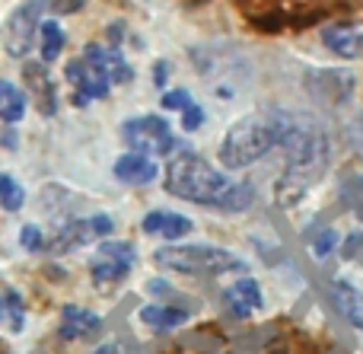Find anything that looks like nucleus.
Segmentation results:
<instances>
[{"instance_id":"6","label":"nucleus","mask_w":363,"mask_h":354,"mask_svg":"<svg viewBox=\"0 0 363 354\" xmlns=\"http://www.w3.org/2000/svg\"><path fill=\"white\" fill-rule=\"evenodd\" d=\"M121 134H125L128 147L134 153H147V157H166L179 144L169 121L160 118V115H138V118L125 121Z\"/></svg>"},{"instance_id":"22","label":"nucleus","mask_w":363,"mask_h":354,"mask_svg":"<svg viewBox=\"0 0 363 354\" xmlns=\"http://www.w3.org/2000/svg\"><path fill=\"white\" fill-rule=\"evenodd\" d=\"M0 326L10 332H19L26 326L23 300H19L16 291H0Z\"/></svg>"},{"instance_id":"25","label":"nucleus","mask_w":363,"mask_h":354,"mask_svg":"<svg viewBox=\"0 0 363 354\" xmlns=\"http://www.w3.org/2000/svg\"><path fill=\"white\" fill-rule=\"evenodd\" d=\"M335 246H338V233H335V230H322L319 240H313V253L319 255V259H325Z\"/></svg>"},{"instance_id":"24","label":"nucleus","mask_w":363,"mask_h":354,"mask_svg":"<svg viewBox=\"0 0 363 354\" xmlns=\"http://www.w3.org/2000/svg\"><path fill=\"white\" fill-rule=\"evenodd\" d=\"M19 243H23V249H29V253H38V249L45 246L42 230H38L35 223H26V227L19 230Z\"/></svg>"},{"instance_id":"5","label":"nucleus","mask_w":363,"mask_h":354,"mask_svg":"<svg viewBox=\"0 0 363 354\" xmlns=\"http://www.w3.org/2000/svg\"><path fill=\"white\" fill-rule=\"evenodd\" d=\"M42 13H45V0H23V4L6 16L0 38H4V51L10 57L23 61V57L35 48L38 29H42Z\"/></svg>"},{"instance_id":"29","label":"nucleus","mask_w":363,"mask_h":354,"mask_svg":"<svg viewBox=\"0 0 363 354\" xmlns=\"http://www.w3.org/2000/svg\"><path fill=\"white\" fill-rule=\"evenodd\" d=\"M89 354H134V351L128 348L125 342H106V345H99V348L89 351Z\"/></svg>"},{"instance_id":"26","label":"nucleus","mask_w":363,"mask_h":354,"mask_svg":"<svg viewBox=\"0 0 363 354\" xmlns=\"http://www.w3.org/2000/svg\"><path fill=\"white\" fill-rule=\"evenodd\" d=\"M201 125H204V109L191 102V106L182 112V128H185V131H198Z\"/></svg>"},{"instance_id":"17","label":"nucleus","mask_w":363,"mask_h":354,"mask_svg":"<svg viewBox=\"0 0 363 354\" xmlns=\"http://www.w3.org/2000/svg\"><path fill=\"white\" fill-rule=\"evenodd\" d=\"M332 294H335V304H338L341 316H345L354 329H363V287L351 284V281H335Z\"/></svg>"},{"instance_id":"14","label":"nucleus","mask_w":363,"mask_h":354,"mask_svg":"<svg viewBox=\"0 0 363 354\" xmlns=\"http://www.w3.org/2000/svg\"><path fill=\"white\" fill-rule=\"evenodd\" d=\"M157 163H153V157H147V153H121L118 160H115V179L125 185H150L153 179H157Z\"/></svg>"},{"instance_id":"15","label":"nucleus","mask_w":363,"mask_h":354,"mask_svg":"<svg viewBox=\"0 0 363 354\" xmlns=\"http://www.w3.org/2000/svg\"><path fill=\"white\" fill-rule=\"evenodd\" d=\"M140 227H144V233L163 236V240H182V236L191 233V221L176 214V211H150Z\"/></svg>"},{"instance_id":"32","label":"nucleus","mask_w":363,"mask_h":354,"mask_svg":"<svg viewBox=\"0 0 363 354\" xmlns=\"http://www.w3.org/2000/svg\"><path fill=\"white\" fill-rule=\"evenodd\" d=\"M13 185H16V182H13V179H10V176H6V172H0V198H4V195H6V192H10V189H13Z\"/></svg>"},{"instance_id":"10","label":"nucleus","mask_w":363,"mask_h":354,"mask_svg":"<svg viewBox=\"0 0 363 354\" xmlns=\"http://www.w3.org/2000/svg\"><path fill=\"white\" fill-rule=\"evenodd\" d=\"M131 262H134V246L131 243H102L96 259L89 262V275L99 284H112L131 275Z\"/></svg>"},{"instance_id":"18","label":"nucleus","mask_w":363,"mask_h":354,"mask_svg":"<svg viewBox=\"0 0 363 354\" xmlns=\"http://www.w3.org/2000/svg\"><path fill=\"white\" fill-rule=\"evenodd\" d=\"M83 55L93 57L96 64H102V67H106V74L112 77V83H131V80H134L131 64L125 61V55H121L118 48H102V45H86V51H83Z\"/></svg>"},{"instance_id":"21","label":"nucleus","mask_w":363,"mask_h":354,"mask_svg":"<svg viewBox=\"0 0 363 354\" xmlns=\"http://www.w3.org/2000/svg\"><path fill=\"white\" fill-rule=\"evenodd\" d=\"M38 51H42L45 64H51L64 51V29L55 23V19H45L42 29H38Z\"/></svg>"},{"instance_id":"2","label":"nucleus","mask_w":363,"mask_h":354,"mask_svg":"<svg viewBox=\"0 0 363 354\" xmlns=\"http://www.w3.org/2000/svg\"><path fill=\"white\" fill-rule=\"evenodd\" d=\"M284 179L277 182V195L284 204H294L303 198V192L325 172L328 160H332V140L328 131L309 115H296V112H284Z\"/></svg>"},{"instance_id":"28","label":"nucleus","mask_w":363,"mask_h":354,"mask_svg":"<svg viewBox=\"0 0 363 354\" xmlns=\"http://www.w3.org/2000/svg\"><path fill=\"white\" fill-rule=\"evenodd\" d=\"M23 201H26V192H23V185H13V189L6 192L4 198H0V204H4V211H19V208H23Z\"/></svg>"},{"instance_id":"3","label":"nucleus","mask_w":363,"mask_h":354,"mask_svg":"<svg viewBox=\"0 0 363 354\" xmlns=\"http://www.w3.org/2000/svg\"><path fill=\"white\" fill-rule=\"evenodd\" d=\"M284 138V109H268V112H252L233 121L230 131L220 140V163L226 170H245L258 163L264 153L281 147Z\"/></svg>"},{"instance_id":"23","label":"nucleus","mask_w":363,"mask_h":354,"mask_svg":"<svg viewBox=\"0 0 363 354\" xmlns=\"http://www.w3.org/2000/svg\"><path fill=\"white\" fill-rule=\"evenodd\" d=\"M188 106H191V93L188 89H169V93H163V109H169V112H185Z\"/></svg>"},{"instance_id":"19","label":"nucleus","mask_w":363,"mask_h":354,"mask_svg":"<svg viewBox=\"0 0 363 354\" xmlns=\"http://www.w3.org/2000/svg\"><path fill=\"white\" fill-rule=\"evenodd\" d=\"M191 313L179 310V306H163V304H150L140 310V323L153 326V329H176V326H185Z\"/></svg>"},{"instance_id":"11","label":"nucleus","mask_w":363,"mask_h":354,"mask_svg":"<svg viewBox=\"0 0 363 354\" xmlns=\"http://www.w3.org/2000/svg\"><path fill=\"white\" fill-rule=\"evenodd\" d=\"M23 87H26V93L35 99V109L42 115L57 112L55 83H51V74H48V67H45V61H26L23 64Z\"/></svg>"},{"instance_id":"1","label":"nucleus","mask_w":363,"mask_h":354,"mask_svg":"<svg viewBox=\"0 0 363 354\" xmlns=\"http://www.w3.org/2000/svg\"><path fill=\"white\" fill-rule=\"evenodd\" d=\"M163 185L169 195L182 198V201L230 211V214L245 211L255 201V189L249 182H236V179L213 170L204 157H198L191 150H182L166 163Z\"/></svg>"},{"instance_id":"27","label":"nucleus","mask_w":363,"mask_h":354,"mask_svg":"<svg viewBox=\"0 0 363 354\" xmlns=\"http://www.w3.org/2000/svg\"><path fill=\"white\" fill-rule=\"evenodd\" d=\"M345 198L354 204V208H357V214L363 217V179H351V182H347Z\"/></svg>"},{"instance_id":"4","label":"nucleus","mask_w":363,"mask_h":354,"mask_svg":"<svg viewBox=\"0 0 363 354\" xmlns=\"http://www.w3.org/2000/svg\"><path fill=\"white\" fill-rule=\"evenodd\" d=\"M157 265L169 268L182 275H230V272H245V262L236 253L220 246H207V243H188V246H163L157 249Z\"/></svg>"},{"instance_id":"13","label":"nucleus","mask_w":363,"mask_h":354,"mask_svg":"<svg viewBox=\"0 0 363 354\" xmlns=\"http://www.w3.org/2000/svg\"><path fill=\"white\" fill-rule=\"evenodd\" d=\"M223 304L230 306L233 316H252L255 310L264 306V297L255 278H239L223 291Z\"/></svg>"},{"instance_id":"12","label":"nucleus","mask_w":363,"mask_h":354,"mask_svg":"<svg viewBox=\"0 0 363 354\" xmlns=\"http://www.w3.org/2000/svg\"><path fill=\"white\" fill-rule=\"evenodd\" d=\"M319 38L332 55L345 57V61L363 57V26H357V23H332L322 29Z\"/></svg>"},{"instance_id":"20","label":"nucleus","mask_w":363,"mask_h":354,"mask_svg":"<svg viewBox=\"0 0 363 354\" xmlns=\"http://www.w3.org/2000/svg\"><path fill=\"white\" fill-rule=\"evenodd\" d=\"M26 115V93L10 80H0V118L6 125H16Z\"/></svg>"},{"instance_id":"30","label":"nucleus","mask_w":363,"mask_h":354,"mask_svg":"<svg viewBox=\"0 0 363 354\" xmlns=\"http://www.w3.org/2000/svg\"><path fill=\"white\" fill-rule=\"evenodd\" d=\"M347 134H351V144H354V147H357V150L363 153V118L354 121V125L347 128Z\"/></svg>"},{"instance_id":"31","label":"nucleus","mask_w":363,"mask_h":354,"mask_svg":"<svg viewBox=\"0 0 363 354\" xmlns=\"http://www.w3.org/2000/svg\"><path fill=\"white\" fill-rule=\"evenodd\" d=\"M166 74H169V64L157 61V74H153V77H157V87H163V83H166Z\"/></svg>"},{"instance_id":"9","label":"nucleus","mask_w":363,"mask_h":354,"mask_svg":"<svg viewBox=\"0 0 363 354\" xmlns=\"http://www.w3.org/2000/svg\"><path fill=\"white\" fill-rule=\"evenodd\" d=\"M112 233V217L108 214H96V217H86V221H70L51 236L45 246L51 253H70V249H80L86 243L99 240V236H108Z\"/></svg>"},{"instance_id":"16","label":"nucleus","mask_w":363,"mask_h":354,"mask_svg":"<svg viewBox=\"0 0 363 354\" xmlns=\"http://www.w3.org/2000/svg\"><path fill=\"white\" fill-rule=\"evenodd\" d=\"M102 329L99 313L83 310V306H64L61 310V338H83Z\"/></svg>"},{"instance_id":"8","label":"nucleus","mask_w":363,"mask_h":354,"mask_svg":"<svg viewBox=\"0 0 363 354\" xmlns=\"http://www.w3.org/2000/svg\"><path fill=\"white\" fill-rule=\"evenodd\" d=\"M64 77L70 80V87L77 89V106H86L89 99H106L108 89L115 87L112 77L106 74V67L102 64H96L93 57H74V61H67V67H64Z\"/></svg>"},{"instance_id":"7","label":"nucleus","mask_w":363,"mask_h":354,"mask_svg":"<svg viewBox=\"0 0 363 354\" xmlns=\"http://www.w3.org/2000/svg\"><path fill=\"white\" fill-rule=\"evenodd\" d=\"M303 87L322 106H347L357 89V77L345 67H309L303 74Z\"/></svg>"}]
</instances>
